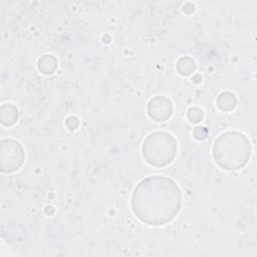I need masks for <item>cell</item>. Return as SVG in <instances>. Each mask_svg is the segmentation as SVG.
<instances>
[{"label":"cell","instance_id":"1","mask_svg":"<svg viewBox=\"0 0 257 257\" xmlns=\"http://www.w3.org/2000/svg\"><path fill=\"white\" fill-rule=\"evenodd\" d=\"M135 216L150 226H164L175 219L182 207L177 183L166 176H151L134 189L131 199Z\"/></svg>","mask_w":257,"mask_h":257},{"label":"cell","instance_id":"2","mask_svg":"<svg viewBox=\"0 0 257 257\" xmlns=\"http://www.w3.org/2000/svg\"><path fill=\"white\" fill-rule=\"evenodd\" d=\"M251 157V144L242 133L229 131L221 134L213 145V158L217 166L234 172L244 168Z\"/></svg>","mask_w":257,"mask_h":257},{"label":"cell","instance_id":"3","mask_svg":"<svg viewBox=\"0 0 257 257\" xmlns=\"http://www.w3.org/2000/svg\"><path fill=\"white\" fill-rule=\"evenodd\" d=\"M177 151V141L167 132L151 133L142 146L145 161L156 168L169 166L176 158Z\"/></svg>","mask_w":257,"mask_h":257},{"label":"cell","instance_id":"4","mask_svg":"<svg viewBox=\"0 0 257 257\" xmlns=\"http://www.w3.org/2000/svg\"><path fill=\"white\" fill-rule=\"evenodd\" d=\"M25 161L22 145L13 139H3L0 143V170L4 174L18 171Z\"/></svg>","mask_w":257,"mask_h":257},{"label":"cell","instance_id":"5","mask_svg":"<svg viewBox=\"0 0 257 257\" xmlns=\"http://www.w3.org/2000/svg\"><path fill=\"white\" fill-rule=\"evenodd\" d=\"M174 106L172 100L166 95H156L148 103L149 116L156 122H164L173 114Z\"/></svg>","mask_w":257,"mask_h":257},{"label":"cell","instance_id":"6","mask_svg":"<svg viewBox=\"0 0 257 257\" xmlns=\"http://www.w3.org/2000/svg\"><path fill=\"white\" fill-rule=\"evenodd\" d=\"M19 117L18 108L12 103H4L0 108V121L5 126H10L16 123Z\"/></svg>","mask_w":257,"mask_h":257},{"label":"cell","instance_id":"7","mask_svg":"<svg viewBox=\"0 0 257 257\" xmlns=\"http://www.w3.org/2000/svg\"><path fill=\"white\" fill-rule=\"evenodd\" d=\"M216 104L221 111L230 112L237 105V97L231 91H223L217 96Z\"/></svg>","mask_w":257,"mask_h":257},{"label":"cell","instance_id":"8","mask_svg":"<svg viewBox=\"0 0 257 257\" xmlns=\"http://www.w3.org/2000/svg\"><path fill=\"white\" fill-rule=\"evenodd\" d=\"M58 66L56 57L52 54H44L37 60V68L44 75L53 74Z\"/></svg>","mask_w":257,"mask_h":257},{"label":"cell","instance_id":"9","mask_svg":"<svg viewBox=\"0 0 257 257\" xmlns=\"http://www.w3.org/2000/svg\"><path fill=\"white\" fill-rule=\"evenodd\" d=\"M177 71L179 74L183 76H190L192 75L197 68L196 61L190 56H183L181 57L176 65Z\"/></svg>","mask_w":257,"mask_h":257},{"label":"cell","instance_id":"10","mask_svg":"<svg viewBox=\"0 0 257 257\" xmlns=\"http://www.w3.org/2000/svg\"><path fill=\"white\" fill-rule=\"evenodd\" d=\"M187 118L192 123H199L204 118V112L200 107L193 106L187 111Z\"/></svg>","mask_w":257,"mask_h":257},{"label":"cell","instance_id":"11","mask_svg":"<svg viewBox=\"0 0 257 257\" xmlns=\"http://www.w3.org/2000/svg\"><path fill=\"white\" fill-rule=\"evenodd\" d=\"M207 135H208V130L205 126H196L193 131V137L198 141H202L206 139Z\"/></svg>","mask_w":257,"mask_h":257},{"label":"cell","instance_id":"12","mask_svg":"<svg viewBox=\"0 0 257 257\" xmlns=\"http://www.w3.org/2000/svg\"><path fill=\"white\" fill-rule=\"evenodd\" d=\"M65 125L69 131H75L79 125V120L76 116H69L65 120Z\"/></svg>","mask_w":257,"mask_h":257}]
</instances>
